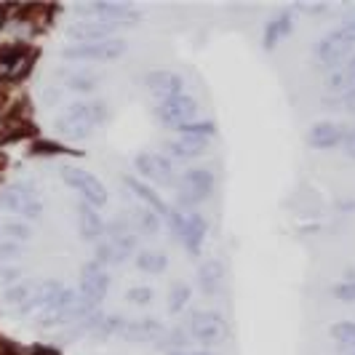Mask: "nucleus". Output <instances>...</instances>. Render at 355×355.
<instances>
[{
  "label": "nucleus",
  "instance_id": "1",
  "mask_svg": "<svg viewBox=\"0 0 355 355\" xmlns=\"http://www.w3.org/2000/svg\"><path fill=\"white\" fill-rule=\"evenodd\" d=\"M107 118H110V107L105 102H96V99L75 102L56 118V134L70 142H83L94 137L99 125L107 123Z\"/></svg>",
  "mask_w": 355,
  "mask_h": 355
},
{
  "label": "nucleus",
  "instance_id": "2",
  "mask_svg": "<svg viewBox=\"0 0 355 355\" xmlns=\"http://www.w3.org/2000/svg\"><path fill=\"white\" fill-rule=\"evenodd\" d=\"M0 209L17 214L21 219H40L43 216V200L37 190L27 182H11L0 190Z\"/></svg>",
  "mask_w": 355,
  "mask_h": 355
},
{
  "label": "nucleus",
  "instance_id": "3",
  "mask_svg": "<svg viewBox=\"0 0 355 355\" xmlns=\"http://www.w3.org/2000/svg\"><path fill=\"white\" fill-rule=\"evenodd\" d=\"M166 219H168V227L174 230V235L179 238V243L187 251L198 254L203 241H206V219L200 211H179V209H168L166 211Z\"/></svg>",
  "mask_w": 355,
  "mask_h": 355
},
{
  "label": "nucleus",
  "instance_id": "4",
  "mask_svg": "<svg viewBox=\"0 0 355 355\" xmlns=\"http://www.w3.org/2000/svg\"><path fill=\"white\" fill-rule=\"evenodd\" d=\"M355 51V17H350L342 27L331 30L329 35L320 37L318 49V59L329 67H339L350 53Z\"/></svg>",
  "mask_w": 355,
  "mask_h": 355
},
{
  "label": "nucleus",
  "instance_id": "5",
  "mask_svg": "<svg viewBox=\"0 0 355 355\" xmlns=\"http://www.w3.org/2000/svg\"><path fill=\"white\" fill-rule=\"evenodd\" d=\"M216 187V174L211 168H203V166H193L187 168L177 182V193H179V203L184 206H198L200 200L214 193Z\"/></svg>",
  "mask_w": 355,
  "mask_h": 355
},
{
  "label": "nucleus",
  "instance_id": "6",
  "mask_svg": "<svg viewBox=\"0 0 355 355\" xmlns=\"http://www.w3.org/2000/svg\"><path fill=\"white\" fill-rule=\"evenodd\" d=\"M110 291V272L105 267H99L96 262L83 267L80 272V288H78V297H80V307L86 310V315H94L99 302L107 297Z\"/></svg>",
  "mask_w": 355,
  "mask_h": 355
},
{
  "label": "nucleus",
  "instance_id": "7",
  "mask_svg": "<svg viewBox=\"0 0 355 355\" xmlns=\"http://www.w3.org/2000/svg\"><path fill=\"white\" fill-rule=\"evenodd\" d=\"M123 53V37H107V40H99V43H72L62 51V56L70 59V62H115Z\"/></svg>",
  "mask_w": 355,
  "mask_h": 355
},
{
  "label": "nucleus",
  "instance_id": "8",
  "mask_svg": "<svg viewBox=\"0 0 355 355\" xmlns=\"http://www.w3.org/2000/svg\"><path fill=\"white\" fill-rule=\"evenodd\" d=\"M62 179H64L67 187H72L78 196L83 198V203H89V206H94V209H99V206H105L107 203L105 184L94 177V174H89L86 168L64 166V168H62Z\"/></svg>",
  "mask_w": 355,
  "mask_h": 355
},
{
  "label": "nucleus",
  "instance_id": "9",
  "mask_svg": "<svg viewBox=\"0 0 355 355\" xmlns=\"http://www.w3.org/2000/svg\"><path fill=\"white\" fill-rule=\"evenodd\" d=\"M184 329H187L190 339H196L200 345H219L225 337V318L216 310H196V313H190Z\"/></svg>",
  "mask_w": 355,
  "mask_h": 355
},
{
  "label": "nucleus",
  "instance_id": "10",
  "mask_svg": "<svg viewBox=\"0 0 355 355\" xmlns=\"http://www.w3.org/2000/svg\"><path fill=\"white\" fill-rule=\"evenodd\" d=\"M78 14L89 19H99V21H110V24H137L139 21V11L131 3H112V0H99V3H89V6H75Z\"/></svg>",
  "mask_w": 355,
  "mask_h": 355
},
{
  "label": "nucleus",
  "instance_id": "11",
  "mask_svg": "<svg viewBox=\"0 0 355 355\" xmlns=\"http://www.w3.org/2000/svg\"><path fill=\"white\" fill-rule=\"evenodd\" d=\"M134 171L139 177L155 182V184H166V187L168 184H177V168H174V163H171V158H166L160 153H139L134 158Z\"/></svg>",
  "mask_w": 355,
  "mask_h": 355
},
{
  "label": "nucleus",
  "instance_id": "12",
  "mask_svg": "<svg viewBox=\"0 0 355 355\" xmlns=\"http://www.w3.org/2000/svg\"><path fill=\"white\" fill-rule=\"evenodd\" d=\"M198 115V102L187 94H179V96H171V99H163L155 107V118L160 123L171 125V128H179L184 123H193Z\"/></svg>",
  "mask_w": 355,
  "mask_h": 355
},
{
  "label": "nucleus",
  "instance_id": "13",
  "mask_svg": "<svg viewBox=\"0 0 355 355\" xmlns=\"http://www.w3.org/2000/svg\"><path fill=\"white\" fill-rule=\"evenodd\" d=\"M105 243L115 254L118 265L125 262L134 251H137V230L128 219H112L105 227Z\"/></svg>",
  "mask_w": 355,
  "mask_h": 355
},
{
  "label": "nucleus",
  "instance_id": "14",
  "mask_svg": "<svg viewBox=\"0 0 355 355\" xmlns=\"http://www.w3.org/2000/svg\"><path fill=\"white\" fill-rule=\"evenodd\" d=\"M144 86L150 91V96H155L158 102H163V99L179 96L184 91V80L171 70H153L144 78Z\"/></svg>",
  "mask_w": 355,
  "mask_h": 355
},
{
  "label": "nucleus",
  "instance_id": "15",
  "mask_svg": "<svg viewBox=\"0 0 355 355\" xmlns=\"http://www.w3.org/2000/svg\"><path fill=\"white\" fill-rule=\"evenodd\" d=\"M112 33H115V24L99 21V19H80L67 27V37H72L75 43H99L107 37H115Z\"/></svg>",
  "mask_w": 355,
  "mask_h": 355
},
{
  "label": "nucleus",
  "instance_id": "16",
  "mask_svg": "<svg viewBox=\"0 0 355 355\" xmlns=\"http://www.w3.org/2000/svg\"><path fill=\"white\" fill-rule=\"evenodd\" d=\"M30 67V51L24 46H8L0 51V78L17 80Z\"/></svg>",
  "mask_w": 355,
  "mask_h": 355
},
{
  "label": "nucleus",
  "instance_id": "17",
  "mask_svg": "<svg viewBox=\"0 0 355 355\" xmlns=\"http://www.w3.org/2000/svg\"><path fill=\"white\" fill-rule=\"evenodd\" d=\"M78 230H80L86 243H102L105 241V222L99 216V209H94L89 203H80L78 206Z\"/></svg>",
  "mask_w": 355,
  "mask_h": 355
},
{
  "label": "nucleus",
  "instance_id": "18",
  "mask_svg": "<svg viewBox=\"0 0 355 355\" xmlns=\"http://www.w3.org/2000/svg\"><path fill=\"white\" fill-rule=\"evenodd\" d=\"M345 134H347V128H342L339 123L323 121V123H315L310 128L307 142L313 144L315 150H334V147H339V144L345 142Z\"/></svg>",
  "mask_w": 355,
  "mask_h": 355
},
{
  "label": "nucleus",
  "instance_id": "19",
  "mask_svg": "<svg viewBox=\"0 0 355 355\" xmlns=\"http://www.w3.org/2000/svg\"><path fill=\"white\" fill-rule=\"evenodd\" d=\"M222 284H225V267L219 259H206L198 267V288L206 297H216L222 291Z\"/></svg>",
  "mask_w": 355,
  "mask_h": 355
},
{
  "label": "nucleus",
  "instance_id": "20",
  "mask_svg": "<svg viewBox=\"0 0 355 355\" xmlns=\"http://www.w3.org/2000/svg\"><path fill=\"white\" fill-rule=\"evenodd\" d=\"M123 337L131 339V342H153V339L163 337V323L158 318L125 320Z\"/></svg>",
  "mask_w": 355,
  "mask_h": 355
},
{
  "label": "nucleus",
  "instance_id": "21",
  "mask_svg": "<svg viewBox=\"0 0 355 355\" xmlns=\"http://www.w3.org/2000/svg\"><path fill=\"white\" fill-rule=\"evenodd\" d=\"M30 300H33V281H21L3 291V304L17 315H30Z\"/></svg>",
  "mask_w": 355,
  "mask_h": 355
},
{
  "label": "nucleus",
  "instance_id": "22",
  "mask_svg": "<svg viewBox=\"0 0 355 355\" xmlns=\"http://www.w3.org/2000/svg\"><path fill=\"white\" fill-rule=\"evenodd\" d=\"M131 225H134V230L137 235L142 232V235H158L160 230V214H155L153 209H147V206H134L131 209V219H128Z\"/></svg>",
  "mask_w": 355,
  "mask_h": 355
},
{
  "label": "nucleus",
  "instance_id": "23",
  "mask_svg": "<svg viewBox=\"0 0 355 355\" xmlns=\"http://www.w3.org/2000/svg\"><path fill=\"white\" fill-rule=\"evenodd\" d=\"M291 30H294V19H291L288 11L278 14L275 19H270L265 27V49H275Z\"/></svg>",
  "mask_w": 355,
  "mask_h": 355
},
{
  "label": "nucleus",
  "instance_id": "24",
  "mask_svg": "<svg viewBox=\"0 0 355 355\" xmlns=\"http://www.w3.org/2000/svg\"><path fill=\"white\" fill-rule=\"evenodd\" d=\"M166 150H168V155L174 160H196L206 153V142L179 137V139H171V142L166 144Z\"/></svg>",
  "mask_w": 355,
  "mask_h": 355
},
{
  "label": "nucleus",
  "instance_id": "25",
  "mask_svg": "<svg viewBox=\"0 0 355 355\" xmlns=\"http://www.w3.org/2000/svg\"><path fill=\"white\" fill-rule=\"evenodd\" d=\"M125 187L142 200V206H147V209H153L155 214H163V216H166L168 206H166V203L153 193V187H147V184H142L139 179H134V177H125Z\"/></svg>",
  "mask_w": 355,
  "mask_h": 355
},
{
  "label": "nucleus",
  "instance_id": "26",
  "mask_svg": "<svg viewBox=\"0 0 355 355\" xmlns=\"http://www.w3.org/2000/svg\"><path fill=\"white\" fill-rule=\"evenodd\" d=\"M64 78V86L70 91H78V94H91V91L99 89V78L94 72L86 70H70L62 75Z\"/></svg>",
  "mask_w": 355,
  "mask_h": 355
},
{
  "label": "nucleus",
  "instance_id": "27",
  "mask_svg": "<svg viewBox=\"0 0 355 355\" xmlns=\"http://www.w3.org/2000/svg\"><path fill=\"white\" fill-rule=\"evenodd\" d=\"M137 267L142 270V272H150V275H158L163 272L166 267H168V259H166V254L163 251H155V249H142L137 251Z\"/></svg>",
  "mask_w": 355,
  "mask_h": 355
},
{
  "label": "nucleus",
  "instance_id": "28",
  "mask_svg": "<svg viewBox=\"0 0 355 355\" xmlns=\"http://www.w3.org/2000/svg\"><path fill=\"white\" fill-rule=\"evenodd\" d=\"M179 137L184 139H198V142H206L216 134V123L214 121H193V123H184L177 128Z\"/></svg>",
  "mask_w": 355,
  "mask_h": 355
},
{
  "label": "nucleus",
  "instance_id": "29",
  "mask_svg": "<svg viewBox=\"0 0 355 355\" xmlns=\"http://www.w3.org/2000/svg\"><path fill=\"white\" fill-rule=\"evenodd\" d=\"M329 334L331 339H337L339 347H345V350H355V320H342V323H334L331 329H329Z\"/></svg>",
  "mask_w": 355,
  "mask_h": 355
},
{
  "label": "nucleus",
  "instance_id": "30",
  "mask_svg": "<svg viewBox=\"0 0 355 355\" xmlns=\"http://www.w3.org/2000/svg\"><path fill=\"white\" fill-rule=\"evenodd\" d=\"M323 105L329 110H345V112H355V86L347 91H342L337 96H326Z\"/></svg>",
  "mask_w": 355,
  "mask_h": 355
},
{
  "label": "nucleus",
  "instance_id": "31",
  "mask_svg": "<svg viewBox=\"0 0 355 355\" xmlns=\"http://www.w3.org/2000/svg\"><path fill=\"white\" fill-rule=\"evenodd\" d=\"M163 345L168 347V353H184V347L190 345V334H187V329H184V326L171 329V331L166 334V342H163Z\"/></svg>",
  "mask_w": 355,
  "mask_h": 355
},
{
  "label": "nucleus",
  "instance_id": "32",
  "mask_svg": "<svg viewBox=\"0 0 355 355\" xmlns=\"http://www.w3.org/2000/svg\"><path fill=\"white\" fill-rule=\"evenodd\" d=\"M187 302H190V286L177 284L171 288V294H168V313L177 315V313H182L187 307Z\"/></svg>",
  "mask_w": 355,
  "mask_h": 355
},
{
  "label": "nucleus",
  "instance_id": "33",
  "mask_svg": "<svg viewBox=\"0 0 355 355\" xmlns=\"http://www.w3.org/2000/svg\"><path fill=\"white\" fill-rule=\"evenodd\" d=\"M125 300L134 304V307H147V304H153V300H155V291L150 286H134V288L125 291Z\"/></svg>",
  "mask_w": 355,
  "mask_h": 355
},
{
  "label": "nucleus",
  "instance_id": "34",
  "mask_svg": "<svg viewBox=\"0 0 355 355\" xmlns=\"http://www.w3.org/2000/svg\"><path fill=\"white\" fill-rule=\"evenodd\" d=\"M19 257H21V246L11 243V241H0V267L14 265Z\"/></svg>",
  "mask_w": 355,
  "mask_h": 355
},
{
  "label": "nucleus",
  "instance_id": "35",
  "mask_svg": "<svg viewBox=\"0 0 355 355\" xmlns=\"http://www.w3.org/2000/svg\"><path fill=\"white\" fill-rule=\"evenodd\" d=\"M21 284V270L14 265L8 267H0V286H6V288H11V286Z\"/></svg>",
  "mask_w": 355,
  "mask_h": 355
},
{
  "label": "nucleus",
  "instance_id": "36",
  "mask_svg": "<svg viewBox=\"0 0 355 355\" xmlns=\"http://www.w3.org/2000/svg\"><path fill=\"white\" fill-rule=\"evenodd\" d=\"M334 297L342 302H355V281H345V284L334 286Z\"/></svg>",
  "mask_w": 355,
  "mask_h": 355
},
{
  "label": "nucleus",
  "instance_id": "37",
  "mask_svg": "<svg viewBox=\"0 0 355 355\" xmlns=\"http://www.w3.org/2000/svg\"><path fill=\"white\" fill-rule=\"evenodd\" d=\"M342 72H345V78H347V83H350V89L355 86V56L342 67Z\"/></svg>",
  "mask_w": 355,
  "mask_h": 355
},
{
  "label": "nucleus",
  "instance_id": "38",
  "mask_svg": "<svg viewBox=\"0 0 355 355\" xmlns=\"http://www.w3.org/2000/svg\"><path fill=\"white\" fill-rule=\"evenodd\" d=\"M171 355H211V353H206V350H198V353H171Z\"/></svg>",
  "mask_w": 355,
  "mask_h": 355
},
{
  "label": "nucleus",
  "instance_id": "39",
  "mask_svg": "<svg viewBox=\"0 0 355 355\" xmlns=\"http://www.w3.org/2000/svg\"><path fill=\"white\" fill-rule=\"evenodd\" d=\"M345 153H347L350 158H355V147H350V150H345Z\"/></svg>",
  "mask_w": 355,
  "mask_h": 355
},
{
  "label": "nucleus",
  "instance_id": "40",
  "mask_svg": "<svg viewBox=\"0 0 355 355\" xmlns=\"http://www.w3.org/2000/svg\"><path fill=\"white\" fill-rule=\"evenodd\" d=\"M3 19H6V17H3V11H0V27H3Z\"/></svg>",
  "mask_w": 355,
  "mask_h": 355
},
{
  "label": "nucleus",
  "instance_id": "41",
  "mask_svg": "<svg viewBox=\"0 0 355 355\" xmlns=\"http://www.w3.org/2000/svg\"><path fill=\"white\" fill-rule=\"evenodd\" d=\"M350 355H355V350H353V353H350Z\"/></svg>",
  "mask_w": 355,
  "mask_h": 355
}]
</instances>
